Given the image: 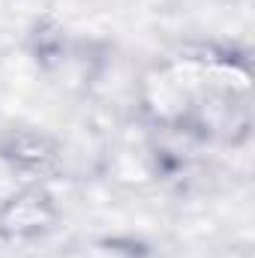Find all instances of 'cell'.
<instances>
[{
	"instance_id": "obj_1",
	"label": "cell",
	"mask_w": 255,
	"mask_h": 258,
	"mask_svg": "<svg viewBox=\"0 0 255 258\" xmlns=\"http://www.w3.org/2000/svg\"><path fill=\"white\" fill-rule=\"evenodd\" d=\"M57 210L51 204V195L39 189L12 195L0 207V234L3 237H36L45 228H51Z\"/></svg>"
},
{
	"instance_id": "obj_2",
	"label": "cell",
	"mask_w": 255,
	"mask_h": 258,
	"mask_svg": "<svg viewBox=\"0 0 255 258\" xmlns=\"http://www.w3.org/2000/svg\"><path fill=\"white\" fill-rule=\"evenodd\" d=\"M0 156L24 171H39V174H45L57 165V147L45 135L27 132V129L9 132L0 144Z\"/></svg>"
}]
</instances>
